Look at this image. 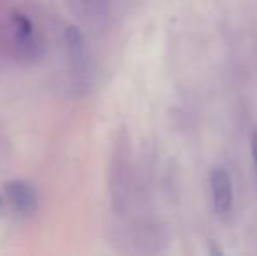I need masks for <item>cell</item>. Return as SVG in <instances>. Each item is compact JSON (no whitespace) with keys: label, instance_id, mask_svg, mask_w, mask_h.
Here are the masks:
<instances>
[{"label":"cell","instance_id":"cell-1","mask_svg":"<svg viewBox=\"0 0 257 256\" xmlns=\"http://www.w3.org/2000/svg\"><path fill=\"white\" fill-rule=\"evenodd\" d=\"M208 190L212 207L217 218L227 219L234 209V185L229 170L222 165H215L208 172Z\"/></svg>","mask_w":257,"mask_h":256},{"label":"cell","instance_id":"cell-2","mask_svg":"<svg viewBox=\"0 0 257 256\" xmlns=\"http://www.w3.org/2000/svg\"><path fill=\"white\" fill-rule=\"evenodd\" d=\"M63 39L72 67L75 68L77 74H86L89 67V53L88 44H86V37L81 32V28L75 27V25H68L65 28Z\"/></svg>","mask_w":257,"mask_h":256},{"label":"cell","instance_id":"cell-3","mask_svg":"<svg viewBox=\"0 0 257 256\" xmlns=\"http://www.w3.org/2000/svg\"><path fill=\"white\" fill-rule=\"evenodd\" d=\"M6 193L18 214L30 216L37 211L39 197L34 186L28 185L27 181H9L6 185Z\"/></svg>","mask_w":257,"mask_h":256},{"label":"cell","instance_id":"cell-4","mask_svg":"<svg viewBox=\"0 0 257 256\" xmlns=\"http://www.w3.org/2000/svg\"><path fill=\"white\" fill-rule=\"evenodd\" d=\"M14 23H16V30L21 37H30L32 32H34L30 20L27 16H23V14H14Z\"/></svg>","mask_w":257,"mask_h":256},{"label":"cell","instance_id":"cell-5","mask_svg":"<svg viewBox=\"0 0 257 256\" xmlns=\"http://www.w3.org/2000/svg\"><path fill=\"white\" fill-rule=\"evenodd\" d=\"M248 147H250L252 163H254V167H255V170H257V128H254L250 132V139H248Z\"/></svg>","mask_w":257,"mask_h":256},{"label":"cell","instance_id":"cell-6","mask_svg":"<svg viewBox=\"0 0 257 256\" xmlns=\"http://www.w3.org/2000/svg\"><path fill=\"white\" fill-rule=\"evenodd\" d=\"M91 2H98V0H91Z\"/></svg>","mask_w":257,"mask_h":256},{"label":"cell","instance_id":"cell-7","mask_svg":"<svg viewBox=\"0 0 257 256\" xmlns=\"http://www.w3.org/2000/svg\"><path fill=\"white\" fill-rule=\"evenodd\" d=\"M0 205H2V200H0Z\"/></svg>","mask_w":257,"mask_h":256}]
</instances>
